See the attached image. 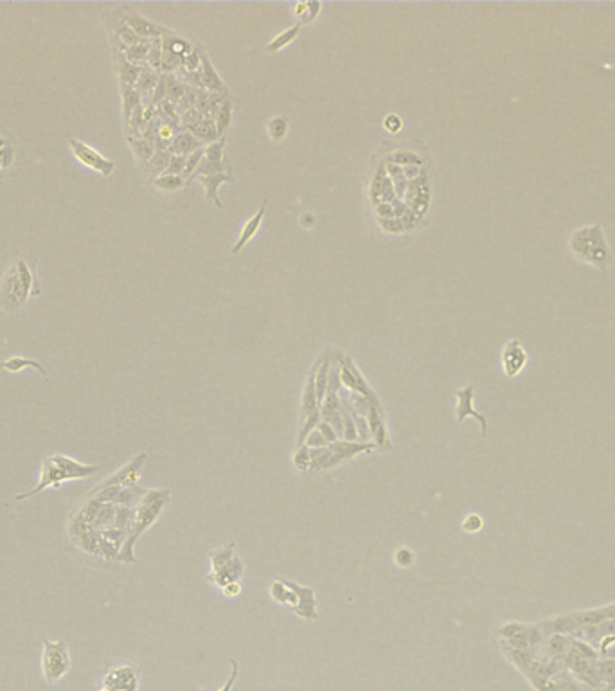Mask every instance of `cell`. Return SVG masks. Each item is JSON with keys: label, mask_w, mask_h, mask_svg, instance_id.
I'll return each mask as SVG.
<instances>
[{"label": "cell", "mask_w": 615, "mask_h": 691, "mask_svg": "<svg viewBox=\"0 0 615 691\" xmlns=\"http://www.w3.org/2000/svg\"><path fill=\"white\" fill-rule=\"evenodd\" d=\"M40 294V283H38L34 263L20 260L8 270L0 279V308L8 314H15L24 307L31 295Z\"/></svg>", "instance_id": "1"}, {"label": "cell", "mask_w": 615, "mask_h": 691, "mask_svg": "<svg viewBox=\"0 0 615 691\" xmlns=\"http://www.w3.org/2000/svg\"><path fill=\"white\" fill-rule=\"evenodd\" d=\"M95 472H100V467L95 464H81L78 461L65 457V455H50L43 461L41 467V479L31 492H25L17 495V501H24L27 497H33L40 493L41 490H46L47 486H56L60 488L63 481H74V479H85V477L94 476Z\"/></svg>", "instance_id": "2"}, {"label": "cell", "mask_w": 615, "mask_h": 691, "mask_svg": "<svg viewBox=\"0 0 615 691\" xmlns=\"http://www.w3.org/2000/svg\"><path fill=\"white\" fill-rule=\"evenodd\" d=\"M171 499V493L168 490H149L142 495L141 504L137 508L135 514V524H133V530L130 538L124 544L123 551H121L119 560L121 562L126 563H133L135 562V556H133V544L139 540L142 533L148 530L149 526H153L157 518L161 517V514L164 511V508L168 506Z\"/></svg>", "instance_id": "3"}, {"label": "cell", "mask_w": 615, "mask_h": 691, "mask_svg": "<svg viewBox=\"0 0 615 691\" xmlns=\"http://www.w3.org/2000/svg\"><path fill=\"white\" fill-rule=\"evenodd\" d=\"M570 250L579 260L597 267L599 270H607L610 265L611 253L601 224H594L590 227H583L570 236Z\"/></svg>", "instance_id": "4"}, {"label": "cell", "mask_w": 615, "mask_h": 691, "mask_svg": "<svg viewBox=\"0 0 615 691\" xmlns=\"http://www.w3.org/2000/svg\"><path fill=\"white\" fill-rule=\"evenodd\" d=\"M374 448V443H356V441H344V439L327 443L324 447H308V452H310V472L308 474L333 470L363 452L369 454Z\"/></svg>", "instance_id": "5"}, {"label": "cell", "mask_w": 615, "mask_h": 691, "mask_svg": "<svg viewBox=\"0 0 615 691\" xmlns=\"http://www.w3.org/2000/svg\"><path fill=\"white\" fill-rule=\"evenodd\" d=\"M43 657H41V666H43V675L50 684L58 683L71 671V655H69V648H67L65 641H43Z\"/></svg>", "instance_id": "6"}, {"label": "cell", "mask_w": 615, "mask_h": 691, "mask_svg": "<svg viewBox=\"0 0 615 691\" xmlns=\"http://www.w3.org/2000/svg\"><path fill=\"white\" fill-rule=\"evenodd\" d=\"M339 368H340V382H342V385L346 387L347 391H351V393H356V394H362V396L367 398L369 402H372L374 405L381 407L378 394L374 393V389H372L371 385H369V382L365 380V377L362 375V371L356 368V364L351 361V358H349V356L339 353Z\"/></svg>", "instance_id": "7"}, {"label": "cell", "mask_w": 615, "mask_h": 691, "mask_svg": "<svg viewBox=\"0 0 615 691\" xmlns=\"http://www.w3.org/2000/svg\"><path fill=\"white\" fill-rule=\"evenodd\" d=\"M69 145H71L74 157L78 159L83 166H87V168L94 170L95 173L103 175V177H110V175L114 173V170H116V162L103 157L100 152H95L94 148H90V146L85 145V142L79 141V139H74V137H72L71 141H69Z\"/></svg>", "instance_id": "8"}, {"label": "cell", "mask_w": 615, "mask_h": 691, "mask_svg": "<svg viewBox=\"0 0 615 691\" xmlns=\"http://www.w3.org/2000/svg\"><path fill=\"white\" fill-rule=\"evenodd\" d=\"M430 199H432V191H430V180L426 171L423 170V173L419 175L414 180H409V187H407V193L403 196V202L409 206V209H412L417 216H425L426 211L430 207Z\"/></svg>", "instance_id": "9"}, {"label": "cell", "mask_w": 615, "mask_h": 691, "mask_svg": "<svg viewBox=\"0 0 615 691\" xmlns=\"http://www.w3.org/2000/svg\"><path fill=\"white\" fill-rule=\"evenodd\" d=\"M225 145H227V141H225V137H222L216 142L205 146V154H203L202 162H200L198 170L193 175V178L216 173H229V166H225V155H223Z\"/></svg>", "instance_id": "10"}, {"label": "cell", "mask_w": 615, "mask_h": 691, "mask_svg": "<svg viewBox=\"0 0 615 691\" xmlns=\"http://www.w3.org/2000/svg\"><path fill=\"white\" fill-rule=\"evenodd\" d=\"M283 582H285L286 587L292 589V591L295 592V596H297V605L292 609L293 614L304 621L318 619V603L313 589L302 587V585L295 584V582H290V579H283Z\"/></svg>", "instance_id": "11"}, {"label": "cell", "mask_w": 615, "mask_h": 691, "mask_svg": "<svg viewBox=\"0 0 615 691\" xmlns=\"http://www.w3.org/2000/svg\"><path fill=\"white\" fill-rule=\"evenodd\" d=\"M121 18H123V20L128 24L130 29H132L137 36L142 38V40H157V38H164L165 34H171V31L168 29V27L157 24V22L149 20V18L146 17H141V15H137V13L126 11L124 15H121Z\"/></svg>", "instance_id": "12"}, {"label": "cell", "mask_w": 615, "mask_h": 691, "mask_svg": "<svg viewBox=\"0 0 615 691\" xmlns=\"http://www.w3.org/2000/svg\"><path fill=\"white\" fill-rule=\"evenodd\" d=\"M457 396V407H455V420L459 423L464 422L466 418H475L477 422L480 423V431H482V436L487 434V420L484 414L477 412L473 407V398H475V387L473 385H466L463 389H459L455 393Z\"/></svg>", "instance_id": "13"}, {"label": "cell", "mask_w": 615, "mask_h": 691, "mask_svg": "<svg viewBox=\"0 0 615 691\" xmlns=\"http://www.w3.org/2000/svg\"><path fill=\"white\" fill-rule=\"evenodd\" d=\"M365 420V427H367V434L372 436L374 439L376 448H388L391 447V439H388V429L387 422H385L384 409L381 407L371 405L363 416Z\"/></svg>", "instance_id": "14"}, {"label": "cell", "mask_w": 615, "mask_h": 691, "mask_svg": "<svg viewBox=\"0 0 615 691\" xmlns=\"http://www.w3.org/2000/svg\"><path fill=\"white\" fill-rule=\"evenodd\" d=\"M525 365H527V353L522 348V344L518 340H509L502 349V368L506 377L513 378L520 375Z\"/></svg>", "instance_id": "15"}, {"label": "cell", "mask_w": 615, "mask_h": 691, "mask_svg": "<svg viewBox=\"0 0 615 691\" xmlns=\"http://www.w3.org/2000/svg\"><path fill=\"white\" fill-rule=\"evenodd\" d=\"M317 368H318V361L315 362V365L311 368V371L308 373V378H306L304 382V389H302V396H301V414H299V423H302L306 418L313 416V414L320 412V403H318L317 389H315V375H317Z\"/></svg>", "instance_id": "16"}, {"label": "cell", "mask_w": 615, "mask_h": 691, "mask_svg": "<svg viewBox=\"0 0 615 691\" xmlns=\"http://www.w3.org/2000/svg\"><path fill=\"white\" fill-rule=\"evenodd\" d=\"M200 72V79H202V87L207 88L209 92H215V94H223L227 95V87H225V81L219 78L218 71L215 69V65L211 63L209 56L205 53H202V65L198 69Z\"/></svg>", "instance_id": "17"}, {"label": "cell", "mask_w": 615, "mask_h": 691, "mask_svg": "<svg viewBox=\"0 0 615 691\" xmlns=\"http://www.w3.org/2000/svg\"><path fill=\"white\" fill-rule=\"evenodd\" d=\"M104 686L108 691H135L137 673L132 666H123L111 671L104 679Z\"/></svg>", "instance_id": "18"}, {"label": "cell", "mask_w": 615, "mask_h": 691, "mask_svg": "<svg viewBox=\"0 0 615 691\" xmlns=\"http://www.w3.org/2000/svg\"><path fill=\"white\" fill-rule=\"evenodd\" d=\"M243 572H245V563L241 562L240 556H234L227 565H223V568L218 569V571L211 572L207 578H209L211 584L218 585V587L222 589L227 584H232V582H240Z\"/></svg>", "instance_id": "19"}, {"label": "cell", "mask_w": 615, "mask_h": 691, "mask_svg": "<svg viewBox=\"0 0 615 691\" xmlns=\"http://www.w3.org/2000/svg\"><path fill=\"white\" fill-rule=\"evenodd\" d=\"M266 207H269V200H263V203H261V207H259V211L256 213V215L252 216V218L248 220L247 224L243 225V229H241V232H240V238H238V241L234 243V247H232V250L231 253L234 254H240L241 250L245 248V245L248 243V241L252 240L254 236H256V232L259 231V227H261V224H263V218H264V213H266Z\"/></svg>", "instance_id": "20"}, {"label": "cell", "mask_w": 615, "mask_h": 691, "mask_svg": "<svg viewBox=\"0 0 615 691\" xmlns=\"http://www.w3.org/2000/svg\"><path fill=\"white\" fill-rule=\"evenodd\" d=\"M200 148H203V142H200L189 132H182L178 135H175L171 145L168 146L171 155H182V157H189L191 154H194Z\"/></svg>", "instance_id": "21"}, {"label": "cell", "mask_w": 615, "mask_h": 691, "mask_svg": "<svg viewBox=\"0 0 615 691\" xmlns=\"http://www.w3.org/2000/svg\"><path fill=\"white\" fill-rule=\"evenodd\" d=\"M198 180L203 184V187H205L207 199L211 200V202L215 203L218 209H223V203L218 196V191H219V187H222V184L232 182V180H234V178H232V175H229V173L207 175V177H198Z\"/></svg>", "instance_id": "22"}, {"label": "cell", "mask_w": 615, "mask_h": 691, "mask_svg": "<svg viewBox=\"0 0 615 691\" xmlns=\"http://www.w3.org/2000/svg\"><path fill=\"white\" fill-rule=\"evenodd\" d=\"M187 130H189L191 135L196 137L200 142H216L219 139L215 121L209 119V117H203V119H200L198 123L191 124V126H187Z\"/></svg>", "instance_id": "23"}, {"label": "cell", "mask_w": 615, "mask_h": 691, "mask_svg": "<svg viewBox=\"0 0 615 691\" xmlns=\"http://www.w3.org/2000/svg\"><path fill=\"white\" fill-rule=\"evenodd\" d=\"M270 596H272V600L276 601V603L286 605L290 609H293V607L297 605V596H295V592H293L290 587H286V584L283 579H273L272 584H270Z\"/></svg>", "instance_id": "24"}, {"label": "cell", "mask_w": 615, "mask_h": 691, "mask_svg": "<svg viewBox=\"0 0 615 691\" xmlns=\"http://www.w3.org/2000/svg\"><path fill=\"white\" fill-rule=\"evenodd\" d=\"M193 49L194 46L189 40L177 36L175 33L165 34V36L162 38V51H164V53H173L184 58V56H187L189 53H193Z\"/></svg>", "instance_id": "25"}, {"label": "cell", "mask_w": 615, "mask_h": 691, "mask_svg": "<svg viewBox=\"0 0 615 691\" xmlns=\"http://www.w3.org/2000/svg\"><path fill=\"white\" fill-rule=\"evenodd\" d=\"M301 27L302 25L301 24H295V25H292V27H288V29H285L283 33H279L277 34L276 38H273L270 43H266V47H264V53H269V54H276V53H279L281 49H285L286 46H290L295 38L301 34Z\"/></svg>", "instance_id": "26"}, {"label": "cell", "mask_w": 615, "mask_h": 691, "mask_svg": "<svg viewBox=\"0 0 615 691\" xmlns=\"http://www.w3.org/2000/svg\"><path fill=\"white\" fill-rule=\"evenodd\" d=\"M25 368L36 369L38 373H41V375H43V378H46V380H49V375H47L46 369L41 368V364H38V362L33 361V358H25V356H11V358H8V361L0 362V369H6V371H9V373H20L22 369H25Z\"/></svg>", "instance_id": "27"}, {"label": "cell", "mask_w": 615, "mask_h": 691, "mask_svg": "<svg viewBox=\"0 0 615 691\" xmlns=\"http://www.w3.org/2000/svg\"><path fill=\"white\" fill-rule=\"evenodd\" d=\"M141 72H142L141 65H135V63L128 62V60L124 58V54L123 56H119V78L121 83H123V87L133 88V85H137V81L141 78Z\"/></svg>", "instance_id": "28"}, {"label": "cell", "mask_w": 615, "mask_h": 691, "mask_svg": "<svg viewBox=\"0 0 615 691\" xmlns=\"http://www.w3.org/2000/svg\"><path fill=\"white\" fill-rule=\"evenodd\" d=\"M232 114H234V103H232L231 100H225L222 103V107H219V110L216 112V119H215V124H216V130H218V135L219 137H225V133H227V130L231 128V123H232Z\"/></svg>", "instance_id": "29"}, {"label": "cell", "mask_w": 615, "mask_h": 691, "mask_svg": "<svg viewBox=\"0 0 615 691\" xmlns=\"http://www.w3.org/2000/svg\"><path fill=\"white\" fill-rule=\"evenodd\" d=\"M385 162L398 164L401 168H405V166H425V159L421 155L414 154V152H409V149H396V152L385 157Z\"/></svg>", "instance_id": "30"}, {"label": "cell", "mask_w": 615, "mask_h": 691, "mask_svg": "<svg viewBox=\"0 0 615 691\" xmlns=\"http://www.w3.org/2000/svg\"><path fill=\"white\" fill-rule=\"evenodd\" d=\"M153 186L161 191H165V193H173V191H178L186 186V178L182 175L161 173L157 178H153Z\"/></svg>", "instance_id": "31"}, {"label": "cell", "mask_w": 615, "mask_h": 691, "mask_svg": "<svg viewBox=\"0 0 615 691\" xmlns=\"http://www.w3.org/2000/svg\"><path fill=\"white\" fill-rule=\"evenodd\" d=\"M128 142L130 146H132L133 154H135V157L139 159V161L149 162L153 155H155V146H153V142L148 141V139H142V137H137V139L135 137H128Z\"/></svg>", "instance_id": "32"}, {"label": "cell", "mask_w": 615, "mask_h": 691, "mask_svg": "<svg viewBox=\"0 0 615 691\" xmlns=\"http://www.w3.org/2000/svg\"><path fill=\"white\" fill-rule=\"evenodd\" d=\"M234 547H236V544L232 542V544H229V546L219 547V549H215V551H211V553H209V558H211V568H212L211 572L222 569L223 565H227V563L231 562L232 558H234L236 556Z\"/></svg>", "instance_id": "33"}, {"label": "cell", "mask_w": 615, "mask_h": 691, "mask_svg": "<svg viewBox=\"0 0 615 691\" xmlns=\"http://www.w3.org/2000/svg\"><path fill=\"white\" fill-rule=\"evenodd\" d=\"M385 178H387V173H385V162L384 164L378 166L374 177L371 180V186H369V199H371L372 206H378L381 202V193H384V184Z\"/></svg>", "instance_id": "34"}, {"label": "cell", "mask_w": 615, "mask_h": 691, "mask_svg": "<svg viewBox=\"0 0 615 691\" xmlns=\"http://www.w3.org/2000/svg\"><path fill=\"white\" fill-rule=\"evenodd\" d=\"M141 107V94L135 88L123 87V108H124V119H132L133 112Z\"/></svg>", "instance_id": "35"}, {"label": "cell", "mask_w": 615, "mask_h": 691, "mask_svg": "<svg viewBox=\"0 0 615 691\" xmlns=\"http://www.w3.org/2000/svg\"><path fill=\"white\" fill-rule=\"evenodd\" d=\"M149 47H151V40H144L141 41V43H137V46L126 47V49H124V58L128 60V62L135 63V65H139L141 62L148 60Z\"/></svg>", "instance_id": "36"}, {"label": "cell", "mask_w": 615, "mask_h": 691, "mask_svg": "<svg viewBox=\"0 0 615 691\" xmlns=\"http://www.w3.org/2000/svg\"><path fill=\"white\" fill-rule=\"evenodd\" d=\"M266 130H269L270 137L273 141H283L288 133V119L283 116H276L269 121L266 124Z\"/></svg>", "instance_id": "37"}, {"label": "cell", "mask_w": 615, "mask_h": 691, "mask_svg": "<svg viewBox=\"0 0 615 691\" xmlns=\"http://www.w3.org/2000/svg\"><path fill=\"white\" fill-rule=\"evenodd\" d=\"M165 81H168V98L171 100V103H177V101H180L182 98H184V94L187 92V87H189V85L178 81L175 76H168V78H165Z\"/></svg>", "instance_id": "38"}, {"label": "cell", "mask_w": 615, "mask_h": 691, "mask_svg": "<svg viewBox=\"0 0 615 691\" xmlns=\"http://www.w3.org/2000/svg\"><path fill=\"white\" fill-rule=\"evenodd\" d=\"M15 159V146L9 142V139L0 135V171L8 170Z\"/></svg>", "instance_id": "39"}, {"label": "cell", "mask_w": 615, "mask_h": 691, "mask_svg": "<svg viewBox=\"0 0 615 691\" xmlns=\"http://www.w3.org/2000/svg\"><path fill=\"white\" fill-rule=\"evenodd\" d=\"M157 83H158V78H157V74L153 71H146V69H142V72H141V78H139V81H137V87H139V94H149L151 90H155V87H157Z\"/></svg>", "instance_id": "40"}, {"label": "cell", "mask_w": 615, "mask_h": 691, "mask_svg": "<svg viewBox=\"0 0 615 691\" xmlns=\"http://www.w3.org/2000/svg\"><path fill=\"white\" fill-rule=\"evenodd\" d=\"M414 562H416V555H414V551L410 547H398L396 553H394V563L398 568L409 569L412 568Z\"/></svg>", "instance_id": "41"}, {"label": "cell", "mask_w": 615, "mask_h": 691, "mask_svg": "<svg viewBox=\"0 0 615 691\" xmlns=\"http://www.w3.org/2000/svg\"><path fill=\"white\" fill-rule=\"evenodd\" d=\"M203 154H205V146H203V148H200V149H196L194 154H191L189 157L186 159V170H184V175H182V177L186 178V180L187 178H193V175L196 173L200 162H202V159H203Z\"/></svg>", "instance_id": "42"}, {"label": "cell", "mask_w": 615, "mask_h": 691, "mask_svg": "<svg viewBox=\"0 0 615 691\" xmlns=\"http://www.w3.org/2000/svg\"><path fill=\"white\" fill-rule=\"evenodd\" d=\"M293 467L297 468L299 472L302 474L310 472V452H308V447H306V445L299 447L297 450H295V454H293Z\"/></svg>", "instance_id": "43"}, {"label": "cell", "mask_w": 615, "mask_h": 691, "mask_svg": "<svg viewBox=\"0 0 615 691\" xmlns=\"http://www.w3.org/2000/svg\"><path fill=\"white\" fill-rule=\"evenodd\" d=\"M148 63L151 69L155 71H161L162 67V38H157V40H151V47H149V54H148Z\"/></svg>", "instance_id": "44"}, {"label": "cell", "mask_w": 615, "mask_h": 691, "mask_svg": "<svg viewBox=\"0 0 615 691\" xmlns=\"http://www.w3.org/2000/svg\"><path fill=\"white\" fill-rule=\"evenodd\" d=\"M170 159H171L170 149L158 148V149H155V155L151 157L149 164H151V168L155 171H162V173H164L165 168H168V164H170Z\"/></svg>", "instance_id": "45"}, {"label": "cell", "mask_w": 615, "mask_h": 691, "mask_svg": "<svg viewBox=\"0 0 615 691\" xmlns=\"http://www.w3.org/2000/svg\"><path fill=\"white\" fill-rule=\"evenodd\" d=\"M320 11H323V4H320V2H306V11L302 13V17L299 18V24L301 25L311 24V22L317 20Z\"/></svg>", "instance_id": "46"}, {"label": "cell", "mask_w": 615, "mask_h": 691, "mask_svg": "<svg viewBox=\"0 0 615 691\" xmlns=\"http://www.w3.org/2000/svg\"><path fill=\"white\" fill-rule=\"evenodd\" d=\"M378 225L388 234H403L405 227L400 218H378Z\"/></svg>", "instance_id": "47"}, {"label": "cell", "mask_w": 615, "mask_h": 691, "mask_svg": "<svg viewBox=\"0 0 615 691\" xmlns=\"http://www.w3.org/2000/svg\"><path fill=\"white\" fill-rule=\"evenodd\" d=\"M186 159L187 157H182V155H171L170 164H168V168H165L164 173L184 175V170H186Z\"/></svg>", "instance_id": "48"}, {"label": "cell", "mask_w": 615, "mask_h": 691, "mask_svg": "<svg viewBox=\"0 0 615 691\" xmlns=\"http://www.w3.org/2000/svg\"><path fill=\"white\" fill-rule=\"evenodd\" d=\"M482 526H484L482 517L477 514H470L463 521V530L466 531V533H477V531L482 530Z\"/></svg>", "instance_id": "49"}, {"label": "cell", "mask_w": 615, "mask_h": 691, "mask_svg": "<svg viewBox=\"0 0 615 691\" xmlns=\"http://www.w3.org/2000/svg\"><path fill=\"white\" fill-rule=\"evenodd\" d=\"M400 220H401V224H403V227H405V232L407 231H414V229L417 227V225L421 224V216H417L416 213L412 211V209H407V211L403 213V215L400 216Z\"/></svg>", "instance_id": "50"}, {"label": "cell", "mask_w": 615, "mask_h": 691, "mask_svg": "<svg viewBox=\"0 0 615 691\" xmlns=\"http://www.w3.org/2000/svg\"><path fill=\"white\" fill-rule=\"evenodd\" d=\"M165 98H168V81H165V76H161V78H158L157 87L153 90V103L155 105L164 103Z\"/></svg>", "instance_id": "51"}, {"label": "cell", "mask_w": 615, "mask_h": 691, "mask_svg": "<svg viewBox=\"0 0 615 691\" xmlns=\"http://www.w3.org/2000/svg\"><path fill=\"white\" fill-rule=\"evenodd\" d=\"M401 126H403V121H401L400 116H396V114H388V116H385L384 128L387 130L388 133H398L401 130Z\"/></svg>", "instance_id": "52"}, {"label": "cell", "mask_w": 615, "mask_h": 691, "mask_svg": "<svg viewBox=\"0 0 615 691\" xmlns=\"http://www.w3.org/2000/svg\"><path fill=\"white\" fill-rule=\"evenodd\" d=\"M317 431L323 434V438L326 439V443H334V441H339V434H337V431H334L330 423L320 422L317 427Z\"/></svg>", "instance_id": "53"}, {"label": "cell", "mask_w": 615, "mask_h": 691, "mask_svg": "<svg viewBox=\"0 0 615 691\" xmlns=\"http://www.w3.org/2000/svg\"><path fill=\"white\" fill-rule=\"evenodd\" d=\"M385 173L387 177L393 180V182H400V180H405L403 175V168L398 164H391V162H385Z\"/></svg>", "instance_id": "54"}, {"label": "cell", "mask_w": 615, "mask_h": 691, "mask_svg": "<svg viewBox=\"0 0 615 691\" xmlns=\"http://www.w3.org/2000/svg\"><path fill=\"white\" fill-rule=\"evenodd\" d=\"M374 215L378 216V218H396L393 203H387V202H380L378 206H374Z\"/></svg>", "instance_id": "55"}, {"label": "cell", "mask_w": 615, "mask_h": 691, "mask_svg": "<svg viewBox=\"0 0 615 691\" xmlns=\"http://www.w3.org/2000/svg\"><path fill=\"white\" fill-rule=\"evenodd\" d=\"M231 666H232L231 677H229V680H227V683H225V686L219 687L218 691H232V686H234L236 679H238V675H240V662H238V661H231Z\"/></svg>", "instance_id": "56"}, {"label": "cell", "mask_w": 615, "mask_h": 691, "mask_svg": "<svg viewBox=\"0 0 615 691\" xmlns=\"http://www.w3.org/2000/svg\"><path fill=\"white\" fill-rule=\"evenodd\" d=\"M222 592L227 598H236L241 594V585L240 582H232V584H227L225 587H222Z\"/></svg>", "instance_id": "57"}, {"label": "cell", "mask_w": 615, "mask_h": 691, "mask_svg": "<svg viewBox=\"0 0 615 691\" xmlns=\"http://www.w3.org/2000/svg\"><path fill=\"white\" fill-rule=\"evenodd\" d=\"M421 173V166H405L403 168V175L407 180H414V178H417Z\"/></svg>", "instance_id": "58"}, {"label": "cell", "mask_w": 615, "mask_h": 691, "mask_svg": "<svg viewBox=\"0 0 615 691\" xmlns=\"http://www.w3.org/2000/svg\"><path fill=\"white\" fill-rule=\"evenodd\" d=\"M304 11H306V2H297V4H293V15L297 18H301Z\"/></svg>", "instance_id": "59"}, {"label": "cell", "mask_w": 615, "mask_h": 691, "mask_svg": "<svg viewBox=\"0 0 615 691\" xmlns=\"http://www.w3.org/2000/svg\"><path fill=\"white\" fill-rule=\"evenodd\" d=\"M103 691H108V690H103Z\"/></svg>", "instance_id": "60"}]
</instances>
